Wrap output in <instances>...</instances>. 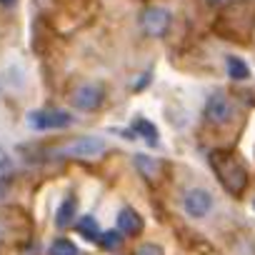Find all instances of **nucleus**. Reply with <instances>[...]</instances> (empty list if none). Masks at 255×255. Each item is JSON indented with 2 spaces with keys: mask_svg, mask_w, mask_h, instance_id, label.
Wrapping results in <instances>:
<instances>
[{
  "mask_svg": "<svg viewBox=\"0 0 255 255\" xmlns=\"http://www.w3.org/2000/svg\"><path fill=\"white\" fill-rule=\"evenodd\" d=\"M205 120L213 125H225L233 118V103L223 95V93H213L205 103Z\"/></svg>",
  "mask_w": 255,
  "mask_h": 255,
  "instance_id": "0eeeda50",
  "label": "nucleus"
},
{
  "mask_svg": "<svg viewBox=\"0 0 255 255\" xmlns=\"http://www.w3.org/2000/svg\"><path fill=\"white\" fill-rule=\"evenodd\" d=\"M75 208H78V203H75V195H68V198L60 203V208H58L55 225H58V228H68V225L73 223V218H75Z\"/></svg>",
  "mask_w": 255,
  "mask_h": 255,
  "instance_id": "9d476101",
  "label": "nucleus"
},
{
  "mask_svg": "<svg viewBox=\"0 0 255 255\" xmlns=\"http://www.w3.org/2000/svg\"><path fill=\"white\" fill-rule=\"evenodd\" d=\"M170 23H173L170 10L158 8V5L145 8L143 15H140V28H143V33L150 35V38H163V35L170 30Z\"/></svg>",
  "mask_w": 255,
  "mask_h": 255,
  "instance_id": "7ed1b4c3",
  "label": "nucleus"
},
{
  "mask_svg": "<svg viewBox=\"0 0 255 255\" xmlns=\"http://www.w3.org/2000/svg\"><path fill=\"white\" fill-rule=\"evenodd\" d=\"M123 238H125V233H123L120 228L105 230V233L100 235V245H103V250H118V248L123 245Z\"/></svg>",
  "mask_w": 255,
  "mask_h": 255,
  "instance_id": "ddd939ff",
  "label": "nucleus"
},
{
  "mask_svg": "<svg viewBox=\"0 0 255 255\" xmlns=\"http://www.w3.org/2000/svg\"><path fill=\"white\" fill-rule=\"evenodd\" d=\"M135 130H138V135H143V138H148V143H155L158 140V133H155V128L148 123V120H143V118H138L135 120Z\"/></svg>",
  "mask_w": 255,
  "mask_h": 255,
  "instance_id": "2eb2a0df",
  "label": "nucleus"
},
{
  "mask_svg": "<svg viewBox=\"0 0 255 255\" xmlns=\"http://www.w3.org/2000/svg\"><path fill=\"white\" fill-rule=\"evenodd\" d=\"M103 153H105V143L95 135H80L58 148V155H63V158H85L88 160V158H100Z\"/></svg>",
  "mask_w": 255,
  "mask_h": 255,
  "instance_id": "f03ea898",
  "label": "nucleus"
},
{
  "mask_svg": "<svg viewBox=\"0 0 255 255\" xmlns=\"http://www.w3.org/2000/svg\"><path fill=\"white\" fill-rule=\"evenodd\" d=\"M183 210H185L188 218L203 220V218H208L210 210H213V195H210L208 190H203V188H193V190H188L185 198H183Z\"/></svg>",
  "mask_w": 255,
  "mask_h": 255,
  "instance_id": "39448f33",
  "label": "nucleus"
},
{
  "mask_svg": "<svg viewBox=\"0 0 255 255\" xmlns=\"http://www.w3.org/2000/svg\"><path fill=\"white\" fill-rule=\"evenodd\" d=\"M118 228L125 233V235H138L143 230V218L133 210V208H123L118 213Z\"/></svg>",
  "mask_w": 255,
  "mask_h": 255,
  "instance_id": "6e6552de",
  "label": "nucleus"
},
{
  "mask_svg": "<svg viewBox=\"0 0 255 255\" xmlns=\"http://www.w3.org/2000/svg\"><path fill=\"white\" fill-rule=\"evenodd\" d=\"M103 100H105V90H103V85H98V83H85V85H80V88L70 95V105H73L75 110H83V113L98 110V108L103 105Z\"/></svg>",
  "mask_w": 255,
  "mask_h": 255,
  "instance_id": "20e7f679",
  "label": "nucleus"
},
{
  "mask_svg": "<svg viewBox=\"0 0 255 255\" xmlns=\"http://www.w3.org/2000/svg\"><path fill=\"white\" fill-rule=\"evenodd\" d=\"M30 123L35 130H58V128H68L73 123V115L65 113V110H55V108H48V110H38L30 115Z\"/></svg>",
  "mask_w": 255,
  "mask_h": 255,
  "instance_id": "423d86ee",
  "label": "nucleus"
},
{
  "mask_svg": "<svg viewBox=\"0 0 255 255\" xmlns=\"http://www.w3.org/2000/svg\"><path fill=\"white\" fill-rule=\"evenodd\" d=\"M135 255H165V253H163V248L155 245V243H143V245H138Z\"/></svg>",
  "mask_w": 255,
  "mask_h": 255,
  "instance_id": "dca6fc26",
  "label": "nucleus"
},
{
  "mask_svg": "<svg viewBox=\"0 0 255 255\" xmlns=\"http://www.w3.org/2000/svg\"><path fill=\"white\" fill-rule=\"evenodd\" d=\"M133 163H135V168L145 175V178H155L158 173H160V160H155V158H150V155H145V153H138L135 158H133Z\"/></svg>",
  "mask_w": 255,
  "mask_h": 255,
  "instance_id": "9b49d317",
  "label": "nucleus"
},
{
  "mask_svg": "<svg viewBox=\"0 0 255 255\" xmlns=\"http://www.w3.org/2000/svg\"><path fill=\"white\" fill-rule=\"evenodd\" d=\"M213 163L218 168V178L220 183L230 190V193H240L248 183V173L243 168V163L233 155H213Z\"/></svg>",
  "mask_w": 255,
  "mask_h": 255,
  "instance_id": "f257e3e1",
  "label": "nucleus"
},
{
  "mask_svg": "<svg viewBox=\"0 0 255 255\" xmlns=\"http://www.w3.org/2000/svg\"><path fill=\"white\" fill-rule=\"evenodd\" d=\"M225 65H228V75H230L233 80H248V78H250V68H248L245 60H240V58H235V55H228V58H225Z\"/></svg>",
  "mask_w": 255,
  "mask_h": 255,
  "instance_id": "f8f14e48",
  "label": "nucleus"
},
{
  "mask_svg": "<svg viewBox=\"0 0 255 255\" xmlns=\"http://www.w3.org/2000/svg\"><path fill=\"white\" fill-rule=\"evenodd\" d=\"M0 3H3V5H10V3H15V0H0Z\"/></svg>",
  "mask_w": 255,
  "mask_h": 255,
  "instance_id": "a211bd4d",
  "label": "nucleus"
},
{
  "mask_svg": "<svg viewBox=\"0 0 255 255\" xmlns=\"http://www.w3.org/2000/svg\"><path fill=\"white\" fill-rule=\"evenodd\" d=\"M78 233H80L83 240H88V243H95V240H100V235H103V230H100V225H98V220H95L93 215H83V218L78 220Z\"/></svg>",
  "mask_w": 255,
  "mask_h": 255,
  "instance_id": "1a4fd4ad",
  "label": "nucleus"
},
{
  "mask_svg": "<svg viewBox=\"0 0 255 255\" xmlns=\"http://www.w3.org/2000/svg\"><path fill=\"white\" fill-rule=\"evenodd\" d=\"M208 3H210V5H223L225 0H208Z\"/></svg>",
  "mask_w": 255,
  "mask_h": 255,
  "instance_id": "f3484780",
  "label": "nucleus"
},
{
  "mask_svg": "<svg viewBox=\"0 0 255 255\" xmlns=\"http://www.w3.org/2000/svg\"><path fill=\"white\" fill-rule=\"evenodd\" d=\"M50 255H78V248L70 243V240H65V238H58L53 245H50V250H48Z\"/></svg>",
  "mask_w": 255,
  "mask_h": 255,
  "instance_id": "4468645a",
  "label": "nucleus"
}]
</instances>
